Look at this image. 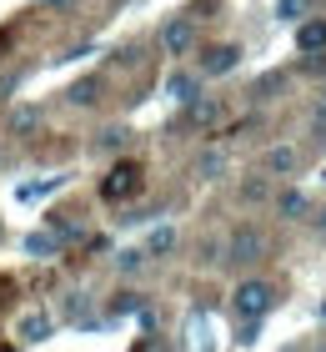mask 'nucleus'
Returning a JSON list of instances; mask_svg holds the SVG:
<instances>
[{"label": "nucleus", "mask_w": 326, "mask_h": 352, "mask_svg": "<svg viewBox=\"0 0 326 352\" xmlns=\"http://www.w3.org/2000/svg\"><path fill=\"white\" fill-rule=\"evenodd\" d=\"M221 116H226V101H216V96H201L186 106V126H196V131H216Z\"/></svg>", "instance_id": "423d86ee"}, {"label": "nucleus", "mask_w": 326, "mask_h": 352, "mask_svg": "<svg viewBox=\"0 0 326 352\" xmlns=\"http://www.w3.org/2000/svg\"><path fill=\"white\" fill-rule=\"evenodd\" d=\"M25 252H30V257H45V252H56V236H25Z\"/></svg>", "instance_id": "aec40b11"}, {"label": "nucleus", "mask_w": 326, "mask_h": 352, "mask_svg": "<svg viewBox=\"0 0 326 352\" xmlns=\"http://www.w3.org/2000/svg\"><path fill=\"white\" fill-rule=\"evenodd\" d=\"M95 91H101V81H75V86H71V101H75V106H91Z\"/></svg>", "instance_id": "6ab92c4d"}, {"label": "nucleus", "mask_w": 326, "mask_h": 352, "mask_svg": "<svg viewBox=\"0 0 326 352\" xmlns=\"http://www.w3.org/2000/svg\"><path fill=\"white\" fill-rule=\"evenodd\" d=\"M316 227H321V232H326V212H321V217H316Z\"/></svg>", "instance_id": "a878e982"}, {"label": "nucleus", "mask_w": 326, "mask_h": 352, "mask_svg": "<svg viewBox=\"0 0 326 352\" xmlns=\"http://www.w3.org/2000/svg\"><path fill=\"white\" fill-rule=\"evenodd\" d=\"M5 45H10V36H5V30H0V51H5Z\"/></svg>", "instance_id": "393cba45"}, {"label": "nucleus", "mask_w": 326, "mask_h": 352, "mask_svg": "<svg viewBox=\"0 0 326 352\" xmlns=\"http://www.w3.org/2000/svg\"><path fill=\"white\" fill-rule=\"evenodd\" d=\"M141 186H145L141 162H116V166L101 176V201L121 206V201H130V197H141Z\"/></svg>", "instance_id": "7ed1b4c3"}, {"label": "nucleus", "mask_w": 326, "mask_h": 352, "mask_svg": "<svg viewBox=\"0 0 326 352\" xmlns=\"http://www.w3.org/2000/svg\"><path fill=\"white\" fill-rule=\"evenodd\" d=\"M296 51L301 56H326V21H301L296 25Z\"/></svg>", "instance_id": "0eeeda50"}, {"label": "nucleus", "mask_w": 326, "mask_h": 352, "mask_svg": "<svg viewBox=\"0 0 326 352\" xmlns=\"http://www.w3.org/2000/svg\"><path fill=\"white\" fill-rule=\"evenodd\" d=\"M271 307H276V287L266 277H241L231 287V312L241 317V322H261Z\"/></svg>", "instance_id": "f03ea898"}, {"label": "nucleus", "mask_w": 326, "mask_h": 352, "mask_svg": "<svg viewBox=\"0 0 326 352\" xmlns=\"http://www.w3.org/2000/svg\"><path fill=\"white\" fill-rule=\"evenodd\" d=\"M80 312H86V292H71L65 297V317H80Z\"/></svg>", "instance_id": "5701e85b"}, {"label": "nucleus", "mask_w": 326, "mask_h": 352, "mask_svg": "<svg viewBox=\"0 0 326 352\" xmlns=\"http://www.w3.org/2000/svg\"><path fill=\"white\" fill-rule=\"evenodd\" d=\"M15 292V282H5V277H0V307H5V297Z\"/></svg>", "instance_id": "b1692460"}, {"label": "nucleus", "mask_w": 326, "mask_h": 352, "mask_svg": "<svg viewBox=\"0 0 326 352\" xmlns=\"http://www.w3.org/2000/svg\"><path fill=\"white\" fill-rule=\"evenodd\" d=\"M266 197H271V176H246V182H241V201L246 206L266 201Z\"/></svg>", "instance_id": "4468645a"}, {"label": "nucleus", "mask_w": 326, "mask_h": 352, "mask_svg": "<svg viewBox=\"0 0 326 352\" xmlns=\"http://www.w3.org/2000/svg\"><path fill=\"white\" fill-rule=\"evenodd\" d=\"M261 166H266V176H291V171L301 166V151H296V146H271Z\"/></svg>", "instance_id": "9b49d317"}, {"label": "nucleus", "mask_w": 326, "mask_h": 352, "mask_svg": "<svg viewBox=\"0 0 326 352\" xmlns=\"http://www.w3.org/2000/svg\"><path fill=\"white\" fill-rule=\"evenodd\" d=\"M196 171H201V176H206V182H216V176L226 171V151H206V156H201V162H196Z\"/></svg>", "instance_id": "dca6fc26"}, {"label": "nucleus", "mask_w": 326, "mask_h": 352, "mask_svg": "<svg viewBox=\"0 0 326 352\" xmlns=\"http://www.w3.org/2000/svg\"><path fill=\"white\" fill-rule=\"evenodd\" d=\"M0 162H5V151H0Z\"/></svg>", "instance_id": "bb28decb"}, {"label": "nucleus", "mask_w": 326, "mask_h": 352, "mask_svg": "<svg viewBox=\"0 0 326 352\" xmlns=\"http://www.w3.org/2000/svg\"><path fill=\"white\" fill-rule=\"evenodd\" d=\"M161 45H166V56H191L196 51V21L191 15H171L161 25Z\"/></svg>", "instance_id": "20e7f679"}, {"label": "nucleus", "mask_w": 326, "mask_h": 352, "mask_svg": "<svg viewBox=\"0 0 326 352\" xmlns=\"http://www.w3.org/2000/svg\"><path fill=\"white\" fill-rule=\"evenodd\" d=\"M40 121H45V116H40V106H15L10 116H5V131L25 141V136H36V131H40Z\"/></svg>", "instance_id": "6e6552de"}, {"label": "nucleus", "mask_w": 326, "mask_h": 352, "mask_svg": "<svg viewBox=\"0 0 326 352\" xmlns=\"http://www.w3.org/2000/svg\"><path fill=\"white\" fill-rule=\"evenodd\" d=\"M166 96L176 106H191V101H201V76H186V71H176L171 81H166Z\"/></svg>", "instance_id": "9d476101"}, {"label": "nucleus", "mask_w": 326, "mask_h": 352, "mask_svg": "<svg viewBox=\"0 0 326 352\" xmlns=\"http://www.w3.org/2000/svg\"><path fill=\"white\" fill-rule=\"evenodd\" d=\"M116 312H141V292H121L116 297Z\"/></svg>", "instance_id": "4be33fe9"}, {"label": "nucleus", "mask_w": 326, "mask_h": 352, "mask_svg": "<svg viewBox=\"0 0 326 352\" xmlns=\"http://www.w3.org/2000/svg\"><path fill=\"white\" fill-rule=\"evenodd\" d=\"M56 186H60V176H45V182H36V186H21L15 197H21V201H36V197H45V191H56Z\"/></svg>", "instance_id": "f3484780"}, {"label": "nucleus", "mask_w": 326, "mask_h": 352, "mask_svg": "<svg viewBox=\"0 0 326 352\" xmlns=\"http://www.w3.org/2000/svg\"><path fill=\"white\" fill-rule=\"evenodd\" d=\"M51 327H56V322H51V312H40V307H36V312H25V317H21L15 338H21V342H45V338H51Z\"/></svg>", "instance_id": "1a4fd4ad"}, {"label": "nucleus", "mask_w": 326, "mask_h": 352, "mask_svg": "<svg viewBox=\"0 0 326 352\" xmlns=\"http://www.w3.org/2000/svg\"><path fill=\"white\" fill-rule=\"evenodd\" d=\"M266 252H271L266 232H261V227H251V221H241V227H231V232H226L221 262H226V267H236V272H246V267H256V262H266Z\"/></svg>", "instance_id": "f257e3e1"}, {"label": "nucleus", "mask_w": 326, "mask_h": 352, "mask_svg": "<svg viewBox=\"0 0 326 352\" xmlns=\"http://www.w3.org/2000/svg\"><path fill=\"white\" fill-rule=\"evenodd\" d=\"M171 247H176V232L171 227H156L151 236H145V257H166Z\"/></svg>", "instance_id": "2eb2a0df"}, {"label": "nucleus", "mask_w": 326, "mask_h": 352, "mask_svg": "<svg viewBox=\"0 0 326 352\" xmlns=\"http://www.w3.org/2000/svg\"><path fill=\"white\" fill-rule=\"evenodd\" d=\"M276 217H286V221H301V217H306V191L286 186L281 197H276Z\"/></svg>", "instance_id": "f8f14e48"}, {"label": "nucleus", "mask_w": 326, "mask_h": 352, "mask_svg": "<svg viewBox=\"0 0 326 352\" xmlns=\"http://www.w3.org/2000/svg\"><path fill=\"white\" fill-rule=\"evenodd\" d=\"M141 262H145V252H121V257H116L121 272H141Z\"/></svg>", "instance_id": "412c9836"}, {"label": "nucleus", "mask_w": 326, "mask_h": 352, "mask_svg": "<svg viewBox=\"0 0 326 352\" xmlns=\"http://www.w3.org/2000/svg\"><path fill=\"white\" fill-rule=\"evenodd\" d=\"M236 66H241V45L226 41V45H206L201 51V71L196 76H231Z\"/></svg>", "instance_id": "39448f33"}, {"label": "nucleus", "mask_w": 326, "mask_h": 352, "mask_svg": "<svg viewBox=\"0 0 326 352\" xmlns=\"http://www.w3.org/2000/svg\"><path fill=\"white\" fill-rule=\"evenodd\" d=\"M126 136H130V131H121V126H110V131H101V141H95V151H121V146H126Z\"/></svg>", "instance_id": "a211bd4d"}, {"label": "nucleus", "mask_w": 326, "mask_h": 352, "mask_svg": "<svg viewBox=\"0 0 326 352\" xmlns=\"http://www.w3.org/2000/svg\"><path fill=\"white\" fill-rule=\"evenodd\" d=\"M186 352H216V342H211V327H206V317H191V327H186Z\"/></svg>", "instance_id": "ddd939ff"}]
</instances>
